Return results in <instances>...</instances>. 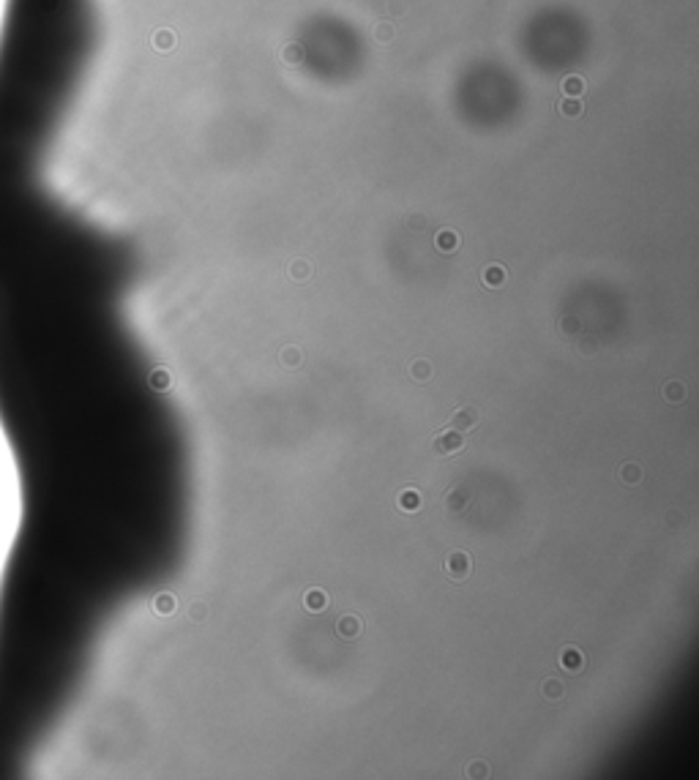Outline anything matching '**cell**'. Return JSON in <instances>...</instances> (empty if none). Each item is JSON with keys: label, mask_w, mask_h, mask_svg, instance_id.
<instances>
[{"label": "cell", "mask_w": 699, "mask_h": 780, "mask_svg": "<svg viewBox=\"0 0 699 780\" xmlns=\"http://www.w3.org/2000/svg\"><path fill=\"white\" fill-rule=\"evenodd\" d=\"M374 39H377L380 44L391 41V39H393V22H377V25H374Z\"/></svg>", "instance_id": "44dd1931"}, {"label": "cell", "mask_w": 699, "mask_h": 780, "mask_svg": "<svg viewBox=\"0 0 699 780\" xmlns=\"http://www.w3.org/2000/svg\"><path fill=\"white\" fill-rule=\"evenodd\" d=\"M205 617H208V606H205V603H191V606H188V619L205 622Z\"/></svg>", "instance_id": "603a6c76"}, {"label": "cell", "mask_w": 699, "mask_h": 780, "mask_svg": "<svg viewBox=\"0 0 699 780\" xmlns=\"http://www.w3.org/2000/svg\"><path fill=\"white\" fill-rule=\"evenodd\" d=\"M560 112H563L565 118H576V115H582V101H579V96H565V98H563V104H560Z\"/></svg>", "instance_id": "ac0fdd59"}, {"label": "cell", "mask_w": 699, "mask_h": 780, "mask_svg": "<svg viewBox=\"0 0 699 780\" xmlns=\"http://www.w3.org/2000/svg\"><path fill=\"white\" fill-rule=\"evenodd\" d=\"M148 383H151V388H156V390H167L172 383L170 371H167V368H154L151 377H148Z\"/></svg>", "instance_id": "e0dca14e"}, {"label": "cell", "mask_w": 699, "mask_h": 780, "mask_svg": "<svg viewBox=\"0 0 699 780\" xmlns=\"http://www.w3.org/2000/svg\"><path fill=\"white\" fill-rule=\"evenodd\" d=\"M396 505L404 513H418L421 505H423V497H421L418 489H402L396 494Z\"/></svg>", "instance_id": "8992f818"}, {"label": "cell", "mask_w": 699, "mask_h": 780, "mask_svg": "<svg viewBox=\"0 0 699 780\" xmlns=\"http://www.w3.org/2000/svg\"><path fill=\"white\" fill-rule=\"evenodd\" d=\"M582 666H585V655H582V649H579V647L568 644V647H563V649H560V669L576 674V672H582Z\"/></svg>", "instance_id": "277c9868"}, {"label": "cell", "mask_w": 699, "mask_h": 780, "mask_svg": "<svg viewBox=\"0 0 699 780\" xmlns=\"http://www.w3.org/2000/svg\"><path fill=\"white\" fill-rule=\"evenodd\" d=\"M287 273H290L293 281H306V278L311 275V265L306 260H293L290 262V270H287Z\"/></svg>", "instance_id": "2e32d148"}, {"label": "cell", "mask_w": 699, "mask_h": 780, "mask_svg": "<svg viewBox=\"0 0 699 780\" xmlns=\"http://www.w3.org/2000/svg\"><path fill=\"white\" fill-rule=\"evenodd\" d=\"M467 502H470V491L467 489H451L448 494H446V507L448 510H465Z\"/></svg>", "instance_id": "ba28073f"}, {"label": "cell", "mask_w": 699, "mask_h": 780, "mask_svg": "<svg viewBox=\"0 0 699 780\" xmlns=\"http://www.w3.org/2000/svg\"><path fill=\"white\" fill-rule=\"evenodd\" d=\"M470 565H473V562H470V554H467V551H451L448 557H446V562H443L448 579H453V582L467 579V576H470Z\"/></svg>", "instance_id": "6da1fadb"}, {"label": "cell", "mask_w": 699, "mask_h": 780, "mask_svg": "<svg viewBox=\"0 0 699 780\" xmlns=\"http://www.w3.org/2000/svg\"><path fill=\"white\" fill-rule=\"evenodd\" d=\"M175 609H178V597L172 595V592H161V595H156V600H154V612L156 614L170 617Z\"/></svg>", "instance_id": "9c48e42d"}, {"label": "cell", "mask_w": 699, "mask_h": 780, "mask_svg": "<svg viewBox=\"0 0 699 780\" xmlns=\"http://www.w3.org/2000/svg\"><path fill=\"white\" fill-rule=\"evenodd\" d=\"M467 775H470V778H486V775H489V766L483 764V761H473V764L467 766Z\"/></svg>", "instance_id": "cb8c5ba5"}, {"label": "cell", "mask_w": 699, "mask_h": 780, "mask_svg": "<svg viewBox=\"0 0 699 780\" xmlns=\"http://www.w3.org/2000/svg\"><path fill=\"white\" fill-rule=\"evenodd\" d=\"M664 398H667L669 404H680V401H685V385L678 383V380H669V383L664 385Z\"/></svg>", "instance_id": "5bb4252c"}, {"label": "cell", "mask_w": 699, "mask_h": 780, "mask_svg": "<svg viewBox=\"0 0 699 780\" xmlns=\"http://www.w3.org/2000/svg\"><path fill=\"white\" fill-rule=\"evenodd\" d=\"M462 447H465V440H462V434L456 429L440 431L435 440H432V450H435L437 456H448V453H456Z\"/></svg>", "instance_id": "7a4b0ae2"}, {"label": "cell", "mask_w": 699, "mask_h": 780, "mask_svg": "<svg viewBox=\"0 0 699 780\" xmlns=\"http://www.w3.org/2000/svg\"><path fill=\"white\" fill-rule=\"evenodd\" d=\"M361 627H363L361 617H356V614H342V617H339V622H336V633H339V639L353 642V639L361 636Z\"/></svg>", "instance_id": "5b68a950"}, {"label": "cell", "mask_w": 699, "mask_h": 780, "mask_svg": "<svg viewBox=\"0 0 699 780\" xmlns=\"http://www.w3.org/2000/svg\"><path fill=\"white\" fill-rule=\"evenodd\" d=\"M478 420H481V412H478L476 407H459L456 412L451 415V429H456L459 434H465V431L476 429V426H478Z\"/></svg>", "instance_id": "3957f363"}, {"label": "cell", "mask_w": 699, "mask_h": 780, "mask_svg": "<svg viewBox=\"0 0 699 780\" xmlns=\"http://www.w3.org/2000/svg\"><path fill=\"white\" fill-rule=\"evenodd\" d=\"M410 377H413L416 383H429V380H432V363H429L426 358L413 360V363H410Z\"/></svg>", "instance_id": "30bf717a"}, {"label": "cell", "mask_w": 699, "mask_h": 780, "mask_svg": "<svg viewBox=\"0 0 699 780\" xmlns=\"http://www.w3.org/2000/svg\"><path fill=\"white\" fill-rule=\"evenodd\" d=\"M435 245H437V251L451 254V251H456V245H459V235L453 230H440L435 238Z\"/></svg>", "instance_id": "52a82bcc"}, {"label": "cell", "mask_w": 699, "mask_h": 780, "mask_svg": "<svg viewBox=\"0 0 699 780\" xmlns=\"http://www.w3.org/2000/svg\"><path fill=\"white\" fill-rule=\"evenodd\" d=\"M481 281L486 287H492V290H495V287H503V284H506V268H503V265H489V268L483 270Z\"/></svg>", "instance_id": "8fae6325"}, {"label": "cell", "mask_w": 699, "mask_h": 780, "mask_svg": "<svg viewBox=\"0 0 699 780\" xmlns=\"http://www.w3.org/2000/svg\"><path fill=\"white\" fill-rule=\"evenodd\" d=\"M284 58H287V63H298V46H290V49L284 52Z\"/></svg>", "instance_id": "d4e9b609"}, {"label": "cell", "mask_w": 699, "mask_h": 780, "mask_svg": "<svg viewBox=\"0 0 699 780\" xmlns=\"http://www.w3.org/2000/svg\"><path fill=\"white\" fill-rule=\"evenodd\" d=\"M154 46L156 49H172L175 46V36L170 31H159L154 36Z\"/></svg>", "instance_id": "7402d4cb"}, {"label": "cell", "mask_w": 699, "mask_h": 780, "mask_svg": "<svg viewBox=\"0 0 699 780\" xmlns=\"http://www.w3.org/2000/svg\"><path fill=\"white\" fill-rule=\"evenodd\" d=\"M303 606H306L309 612H323L328 606V595L323 589H309V592L303 595Z\"/></svg>", "instance_id": "4fadbf2b"}, {"label": "cell", "mask_w": 699, "mask_h": 780, "mask_svg": "<svg viewBox=\"0 0 699 780\" xmlns=\"http://www.w3.org/2000/svg\"><path fill=\"white\" fill-rule=\"evenodd\" d=\"M582 91H585V79L582 77L563 79V93H565V96H582Z\"/></svg>", "instance_id": "ffe728a7"}, {"label": "cell", "mask_w": 699, "mask_h": 780, "mask_svg": "<svg viewBox=\"0 0 699 780\" xmlns=\"http://www.w3.org/2000/svg\"><path fill=\"white\" fill-rule=\"evenodd\" d=\"M620 480L625 486H637L639 480H642V467H639L637 461H625L620 467Z\"/></svg>", "instance_id": "7c38bea8"}, {"label": "cell", "mask_w": 699, "mask_h": 780, "mask_svg": "<svg viewBox=\"0 0 699 780\" xmlns=\"http://www.w3.org/2000/svg\"><path fill=\"white\" fill-rule=\"evenodd\" d=\"M541 693H544V699H549V702H560L565 696V685L560 679H546L544 685H541Z\"/></svg>", "instance_id": "9a60e30c"}, {"label": "cell", "mask_w": 699, "mask_h": 780, "mask_svg": "<svg viewBox=\"0 0 699 780\" xmlns=\"http://www.w3.org/2000/svg\"><path fill=\"white\" fill-rule=\"evenodd\" d=\"M279 360H281V366H287V368H296L301 366V350L298 347H284V350L279 352Z\"/></svg>", "instance_id": "d6986e66"}]
</instances>
